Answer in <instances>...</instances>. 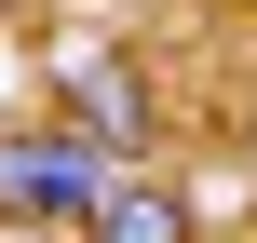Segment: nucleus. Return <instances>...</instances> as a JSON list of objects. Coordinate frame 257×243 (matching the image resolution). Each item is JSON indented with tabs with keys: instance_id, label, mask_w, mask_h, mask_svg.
I'll return each instance as SVG.
<instances>
[{
	"instance_id": "1",
	"label": "nucleus",
	"mask_w": 257,
	"mask_h": 243,
	"mask_svg": "<svg viewBox=\"0 0 257 243\" xmlns=\"http://www.w3.org/2000/svg\"><path fill=\"white\" fill-rule=\"evenodd\" d=\"M108 149L95 135H68V122H0V230H27V243H68L95 203H108Z\"/></svg>"
},
{
	"instance_id": "2",
	"label": "nucleus",
	"mask_w": 257,
	"mask_h": 243,
	"mask_svg": "<svg viewBox=\"0 0 257 243\" xmlns=\"http://www.w3.org/2000/svg\"><path fill=\"white\" fill-rule=\"evenodd\" d=\"M68 135H95L108 162H122V149H149V135H163L149 54H122V41H108V54H68Z\"/></svg>"
},
{
	"instance_id": "3",
	"label": "nucleus",
	"mask_w": 257,
	"mask_h": 243,
	"mask_svg": "<svg viewBox=\"0 0 257 243\" xmlns=\"http://www.w3.org/2000/svg\"><path fill=\"white\" fill-rule=\"evenodd\" d=\"M68 243H203V230H190V203H176V189H149V176H108V203H95Z\"/></svg>"
},
{
	"instance_id": "4",
	"label": "nucleus",
	"mask_w": 257,
	"mask_h": 243,
	"mask_svg": "<svg viewBox=\"0 0 257 243\" xmlns=\"http://www.w3.org/2000/svg\"><path fill=\"white\" fill-rule=\"evenodd\" d=\"M0 14H27V0H0Z\"/></svg>"
},
{
	"instance_id": "5",
	"label": "nucleus",
	"mask_w": 257,
	"mask_h": 243,
	"mask_svg": "<svg viewBox=\"0 0 257 243\" xmlns=\"http://www.w3.org/2000/svg\"><path fill=\"white\" fill-rule=\"evenodd\" d=\"M244 14H257V0H244Z\"/></svg>"
}]
</instances>
